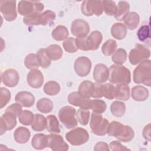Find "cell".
<instances>
[{"label": "cell", "mask_w": 151, "mask_h": 151, "mask_svg": "<svg viewBox=\"0 0 151 151\" xmlns=\"http://www.w3.org/2000/svg\"><path fill=\"white\" fill-rule=\"evenodd\" d=\"M48 147L54 151H66L68 150V144L63 137L58 134L51 133L47 135Z\"/></svg>", "instance_id": "obj_15"}, {"label": "cell", "mask_w": 151, "mask_h": 151, "mask_svg": "<svg viewBox=\"0 0 151 151\" xmlns=\"http://www.w3.org/2000/svg\"><path fill=\"white\" fill-rule=\"evenodd\" d=\"M25 66L29 70L37 69L40 67V61L37 54L31 53L28 54L24 60Z\"/></svg>", "instance_id": "obj_36"}, {"label": "cell", "mask_w": 151, "mask_h": 151, "mask_svg": "<svg viewBox=\"0 0 151 151\" xmlns=\"http://www.w3.org/2000/svg\"><path fill=\"white\" fill-rule=\"evenodd\" d=\"M22 111V106L18 103L12 104L11 105L8 106L5 110V111L11 113L15 115L17 117L18 116V115Z\"/></svg>", "instance_id": "obj_50"}, {"label": "cell", "mask_w": 151, "mask_h": 151, "mask_svg": "<svg viewBox=\"0 0 151 151\" xmlns=\"http://www.w3.org/2000/svg\"><path fill=\"white\" fill-rule=\"evenodd\" d=\"M76 109L70 106L63 107L58 111L60 121L67 129H73L77 126V120L76 118Z\"/></svg>", "instance_id": "obj_6"}, {"label": "cell", "mask_w": 151, "mask_h": 151, "mask_svg": "<svg viewBox=\"0 0 151 151\" xmlns=\"http://www.w3.org/2000/svg\"><path fill=\"white\" fill-rule=\"evenodd\" d=\"M63 46L64 50L68 53L76 52L78 48L77 47L76 39L73 37L67 38L63 43Z\"/></svg>", "instance_id": "obj_44"}, {"label": "cell", "mask_w": 151, "mask_h": 151, "mask_svg": "<svg viewBox=\"0 0 151 151\" xmlns=\"http://www.w3.org/2000/svg\"><path fill=\"white\" fill-rule=\"evenodd\" d=\"M151 61L146 60L141 62L133 71V79L136 84L151 86Z\"/></svg>", "instance_id": "obj_3"}, {"label": "cell", "mask_w": 151, "mask_h": 151, "mask_svg": "<svg viewBox=\"0 0 151 151\" xmlns=\"http://www.w3.org/2000/svg\"><path fill=\"white\" fill-rule=\"evenodd\" d=\"M109 77V69L103 64L99 63L96 65L93 71V78L98 83L106 82Z\"/></svg>", "instance_id": "obj_20"}, {"label": "cell", "mask_w": 151, "mask_h": 151, "mask_svg": "<svg viewBox=\"0 0 151 151\" xmlns=\"http://www.w3.org/2000/svg\"><path fill=\"white\" fill-rule=\"evenodd\" d=\"M114 86L111 83L104 84V97L109 100L114 99Z\"/></svg>", "instance_id": "obj_49"}, {"label": "cell", "mask_w": 151, "mask_h": 151, "mask_svg": "<svg viewBox=\"0 0 151 151\" xmlns=\"http://www.w3.org/2000/svg\"><path fill=\"white\" fill-rule=\"evenodd\" d=\"M74 68L75 72L78 76H87L90 72L91 68V62L87 57H79L75 60Z\"/></svg>", "instance_id": "obj_13"}, {"label": "cell", "mask_w": 151, "mask_h": 151, "mask_svg": "<svg viewBox=\"0 0 151 151\" xmlns=\"http://www.w3.org/2000/svg\"><path fill=\"white\" fill-rule=\"evenodd\" d=\"M142 134L143 137L148 140L150 141V124L149 123L146 126H145L143 132H142Z\"/></svg>", "instance_id": "obj_53"}, {"label": "cell", "mask_w": 151, "mask_h": 151, "mask_svg": "<svg viewBox=\"0 0 151 151\" xmlns=\"http://www.w3.org/2000/svg\"><path fill=\"white\" fill-rule=\"evenodd\" d=\"M126 28L130 30H133L138 26L140 22V17L135 12H132L123 20Z\"/></svg>", "instance_id": "obj_30"}, {"label": "cell", "mask_w": 151, "mask_h": 151, "mask_svg": "<svg viewBox=\"0 0 151 151\" xmlns=\"http://www.w3.org/2000/svg\"><path fill=\"white\" fill-rule=\"evenodd\" d=\"M68 101L70 104L78 106L80 109L84 110L90 109V99H86L81 96L78 92H72L69 94L68 96Z\"/></svg>", "instance_id": "obj_18"}, {"label": "cell", "mask_w": 151, "mask_h": 151, "mask_svg": "<svg viewBox=\"0 0 151 151\" xmlns=\"http://www.w3.org/2000/svg\"><path fill=\"white\" fill-rule=\"evenodd\" d=\"M110 31L112 37L119 40L124 39L127 34V28L126 26L120 22L114 23L111 26Z\"/></svg>", "instance_id": "obj_28"}, {"label": "cell", "mask_w": 151, "mask_h": 151, "mask_svg": "<svg viewBox=\"0 0 151 151\" xmlns=\"http://www.w3.org/2000/svg\"><path fill=\"white\" fill-rule=\"evenodd\" d=\"M103 11L109 16H114L117 12V5L113 1H102Z\"/></svg>", "instance_id": "obj_43"}, {"label": "cell", "mask_w": 151, "mask_h": 151, "mask_svg": "<svg viewBox=\"0 0 151 151\" xmlns=\"http://www.w3.org/2000/svg\"><path fill=\"white\" fill-rule=\"evenodd\" d=\"M116 41L114 40H107L101 47L102 53L106 56H109L112 55L117 48Z\"/></svg>", "instance_id": "obj_40"}, {"label": "cell", "mask_w": 151, "mask_h": 151, "mask_svg": "<svg viewBox=\"0 0 151 151\" xmlns=\"http://www.w3.org/2000/svg\"><path fill=\"white\" fill-rule=\"evenodd\" d=\"M31 145L32 147L37 150H41L45 149V147H47V135L42 133L35 134L31 140Z\"/></svg>", "instance_id": "obj_25"}, {"label": "cell", "mask_w": 151, "mask_h": 151, "mask_svg": "<svg viewBox=\"0 0 151 151\" xmlns=\"http://www.w3.org/2000/svg\"><path fill=\"white\" fill-rule=\"evenodd\" d=\"M43 90L47 95L55 96L60 92V86L55 81H49L44 86Z\"/></svg>", "instance_id": "obj_38"}, {"label": "cell", "mask_w": 151, "mask_h": 151, "mask_svg": "<svg viewBox=\"0 0 151 151\" xmlns=\"http://www.w3.org/2000/svg\"><path fill=\"white\" fill-rule=\"evenodd\" d=\"M109 80L112 84H129L131 81L130 70L122 65H111L109 68Z\"/></svg>", "instance_id": "obj_4"}, {"label": "cell", "mask_w": 151, "mask_h": 151, "mask_svg": "<svg viewBox=\"0 0 151 151\" xmlns=\"http://www.w3.org/2000/svg\"><path fill=\"white\" fill-rule=\"evenodd\" d=\"M1 80L5 86L8 87H14L19 83V73L17 70L12 68L6 70L2 74Z\"/></svg>", "instance_id": "obj_16"}, {"label": "cell", "mask_w": 151, "mask_h": 151, "mask_svg": "<svg viewBox=\"0 0 151 151\" xmlns=\"http://www.w3.org/2000/svg\"><path fill=\"white\" fill-rule=\"evenodd\" d=\"M47 124L46 129L51 133H60V124L57 117L54 115L50 114L46 117Z\"/></svg>", "instance_id": "obj_31"}, {"label": "cell", "mask_w": 151, "mask_h": 151, "mask_svg": "<svg viewBox=\"0 0 151 151\" xmlns=\"http://www.w3.org/2000/svg\"><path fill=\"white\" fill-rule=\"evenodd\" d=\"M94 88V83L88 80L83 81L79 86L78 93L84 98L90 99L92 97Z\"/></svg>", "instance_id": "obj_26"}, {"label": "cell", "mask_w": 151, "mask_h": 151, "mask_svg": "<svg viewBox=\"0 0 151 151\" xmlns=\"http://www.w3.org/2000/svg\"><path fill=\"white\" fill-rule=\"evenodd\" d=\"M111 114L116 117H122L126 112V105L123 102L119 101H113L110 106Z\"/></svg>", "instance_id": "obj_35"}, {"label": "cell", "mask_w": 151, "mask_h": 151, "mask_svg": "<svg viewBox=\"0 0 151 151\" xmlns=\"http://www.w3.org/2000/svg\"><path fill=\"white\" fill-rule=\"evenodd\" d=\"M90 111L88 110H84L80 109L77 110L76 113L77 120L83 126H86L90 120Z\"/></svg>", "instance_id": "obj_45"}, {"label": "cell", "mask_w": 151, "mask_h": 151, "mask_svg": "<svg viewBox=\"0 0 151 151\" xmlns=\"http://www.w3.org/2000/svg\"><path fill=\"white\" fill-rule=\"evenodd\" d=\"M31 133L29 130L25 127L20 126L16 129L14 133L15 140L19 144L26 143L29 139Z\"/></svg>", "instance_id": "obj_24"}, {"label": "cell", "mask_w": 151, "mask_h": 151, "mask_svg": "<svg viewBox=\"0 0 151 151\" xmlns=\"http://www.w3.org/2000/svg\"><path fill=\"white\" fill-rule=\"evenodd\" d=\"M44 8L42 3L39 1H21L18 5V11L24 17L35 13H41Z\"/></svg>", "instance_id": "obj_9"}, {"label": "cell", "mask_w": 151, "mask_h": 151, "mask_svg": "<svg viewBox=\"0 0 151 151\" xmlns=\"http://www.w3.org/2000/svg\"><path fill=\"white\" fill-rule=\"evenodd\" d=\"M11 94L10 91L5 87L0 88V108L2 109L10 101Z\"/></svg>", "instance_id": "obj_46"}, {"label": "cell", "mask_w": 151, "mask_h": 151, "mask_svg": "<svg viewBox=\"0 0 151 151\" xmlns=\"http://www.w3.org/2000/svg\"><path fill=\"white\" fill-rule=\"evenodd\" d=\"M150 55V50L145 45L137 44L132 49L129 54V60L132 65H137L141 62L148 60Z\"/></svg>", "instance_id": "obj_10"}, {"label": "cell", "mask_w": 151, "mask_h": 151, "mask_svg": "<svg viewBox=\"0 0 151 151\" xmlns=\"http://www.w3.org/2000/svg\"><path fill=\"white\" fill-rule=\"evenodd\" d=\"M46 118L42 114H36L34 115V119L31 124V128L36 132H41L46 128Z\"/></svg>", "instance_id": "obj_34"}, {"label": "cell", "mask_w": 151, "mask_h": 151, "mask_svg": "<svg viewBox=\"0 0 151 151\" xmlns=\"http://www.w3.org/2000/svg\"><path fill=\"white\" fill-rule=\"evenodd\" d=\"M94 150L96 151L99 150H106L109 151L110 150V148L109 147V145L103 142H99L97 143L94 147Z\"/></svg>", "instance_id": "obj_52"}, {"label": "cell", "mask_w": 151, "mask_h": 151, "mask_svg": "<svg viewBox=\"0 0 151 151\" xmlns=\"http://www.w3.org/2000/svg\"><path fill=\"white\" fill-rule=\"evenodd\" d=\"M15 100L22 107H30L32 106L35 103V97L30 92L22 91L16 94Z\"/></svg>", "instance_id": "obj_21"}, {"label": "cell", "mask_w": 151, "mask_h": 151, "mask_svg": "<svg viewBox=\"0 0 151 151\" xmlns=\"http://www.w3.org/2000/svg\"><path fill=\"white\" fill-rule=\"evenodd\" d=\"M149 92L148 90L142 86H136L132 89L131 95L132 99L137 101H143L149 97Z\"/></svg>", "instance_id": "obj_23"}, {"label": "cell", "mask_w": 151, "mask_h": 151, "mask_svg": "<svg viewBox=\"0 0 151 151\" xmlns=\"http://www.w3.org/2000/svg\"><path fill=\"white\" fill-rule=\"evenodd\" d=\"M37 55L40 61V67L44 68H46L50 66L51 64V60L48 57L45 48H40L37 51Z\"/></svg>", "instance_id": "obj_42"}, {"label": "cell", "mask_w": 151, "mask_h": 151, "mask_svg": "<svg viewBox=\"0 0 151 151\" xmlns=\"http://www.w3.org/2000/svg\"><path fill=\"white\" fill-rule=\"evenodd\" d=\"M27 81L28 85L34 88H40L44 83V76L38 69L31 70L27 74Z\"/></svg>", "instance_id": "obj_19"}, {"label": "cell", "mask_w": 151, "mask_h": 151, "mask_svg": "<svg viewBox=\"0 0 151 151\" xmlns=\"http://www.w3.org/2000/svg\"><path fill=\"white\" fill-rule=\"evenodd\" d=\"M127 52L123 48H118L111 55L112 61L117 65H122L127 60Z\"/></svg>", "instance_id": "obj_37"}, {"label": "cell", "mask_w": 151, "mask_h": 151, "mask_svg": "<svg viewBox=\"0 0 151 151\" xmlns=\"http://www.w3.org/2000/svg\"><path fill=\"white\" fill-rule=\"evenodd\" d=\"M0 11L5 19L12 21L17 17L16 1L14 0H2L0 1Z\"/></svg>", "instance_id": "obj_12"}, {"label": "cell", "mask_w": 151, "mask_h": 151, "mask_svg": "<svg viewBox=\"0 0 151 151\" xmlns=\"http://www.w3.org/2000/svg\"><path fill=\"white\" fill-rule=\"evenodd\" d=\"M103 40L101 33L99 31H93L89 35L76 38L77 47L83 51H93L99 48Z\"/></svg>", "instance_id": "obj_2"}, {"label": "cell", "mask_w": 151, "mask_h": 151, "mask_svg": "<svg viewBox=\"0 0 151 151\" xmlns=\"http://www.w3.org/2000/svg\"><path fill=\"white\" fill-rule=\"evenodd\" d=\"M18 117L21 124L25 126H29L32 124L34 119V115L31 111L25 110L19 113Z\"/></svg>", "instance_id": "obj_39"}, {"label": "cell", "mask_w": 151, "mask_h": 151, "mask_svg": "<svg viewBox=\"0 0 151 151\" xmlns=\"http://www.w3.org/2000/svg\"><path fill=\"white\" fill-rule=\"evenodd\" d=\"M139 40L142 42L146 41L150 38V28L147 25L141 26L137 32Z\"/></svg>", "instance_id": "obj_47"}, {"label": "cell", "mask_w": 151, "mask_h": 151, "mask_svg": "<svg viewBox=\"0 0 151 151\" xmlns=\"http://www.w3.org/2000/svg\"><path fill=\"white\" fill-rule=\"evenodd\" d=\"M130 5L126 1H119L117 6V12L114 15L116 20L123 21L129 14Z\"/></svg>", "instance_id": "obj_27"}, {"label": "cell", "mask_w": 151, "mask_h": 151, "mask_svg": "<svg viewBox=\"0 0 151 151\" xmlns=\"http://www.w3.org/2000/svg\"><path fill=\"white\" fill-rule=\"evenodd\" d=\"M65 138L71 145L80 146L88 140L89 134L86 129L82 127H77L67 133Z\"/></svg>", "instance_id": "obj_8"}, {"label": "cell", "mask_w": 151, "mask_h": 151, "mask_svg": "<svg viewBox=\"0 0 151 151\" xmlns=\"http://www.w3.org/2000/svg\"><path fill=\"white\" fill-rule=\"evenodd\" d=\"M107 108V105L102 100L94 99L91 100L90 109L92 110L93 113L101 114L104 113Z\"/></svg>", "instance_id": "obj_41"}, {"label": "cell", "mask_w": 151, "mask_h": 151, "mask_svg": "<svg viewBox=\"0 0 151 151\" xmlns=\"http://www.w3.org/2000/svg\"><path fill=\"white\" fill-rule=\"evenodd\" d=\"M109 124L108 120L101 114L92 113L90 118V126L91 132L98 136H104L107 133Z\"/></svg>", "instance_id": "obj_7"}, {"label": "cell", "mask_w": 151, "mask_h": 151, "mask_svg": "<svg viewBox=\"0 0 151 151\" xmlns=\"http://www.w3.org/2000/svg\"><path fill=\"white\" fill-rule=\"evenodd\" d=\"M55 17L54 12L46 10L43 12L35 13L24 17L22 21L27 25H47L52 23L55 20Z\"/></svg>", "instance_id": "obj_5"}, {"label": "cell", "mask_w": 151, "mask_h": 151, "mask_svg": "<svg viewBox=\"0 0 151 151\" xmlns=\"http://www.w3.org/2000/svg\"><path fill=\"white\" fill-rule=\"evenodd\" d=\"M81 9L82 13L86 16H100L103 12L102 1H84L81 4Z\"/></svg>", "instance_id": "obj_11"}, {"label": "cell", "mask_w": 151, "mask_h": 151, "mask_svg": "<svg viewBox=\"0 0 151 151\" xmlns=\"http://www.w3.org/2000/svg\"><path fill=\"white\" fill-rule=\"evenodd\" d=\"M130 87L127 84H119L114 87V98L123 101L128 100L130 98Z\"/></svg>", "instance_id": "obj_22"}, {"label": "cell", "mask_w": 151, "mask_h": 151, "mask_svg": "<svg viewBox=\"0 0 151 151\" xmlns=\"http://www.w3.org/2000/svg\"><path fill=\"white\" fill-rule=\"evenodd\" d=\"M16 118L17 116L15 115L5 111V113L1 117V135H2L6 130H11L15 127L17 125Z\"/></svg>", "instance_id": "obj_17"}, {"label": "cell", "mask_w": 151, "mask_h": 151, "mask_svg": "<svg viewBox=\"0 0 151 151\" xmlns=\"http://www.w3.org/2000/svg\"><path fill=\"white\" fill-rule=\"evenodd\" d=\"M90 28L88 22L81 19L74 20L71 26L72 34L77 38H81L87 36L90 32Z\"/></svg>", "instance_id": "obj_14"}, {"label": "cell", "mask_w": 151, "mask_h": 151, "mask_svg": "<svg viewBox=\"0 0 151 151\" xmlns=\"http://www.w3.org/2000/svg\"><path fill=\"white\" fill-rule=\"evenodd\" d=\"M107 133L109 136H113L124 143L130 142L134 136V130L130 126L123 124L117 121L109 123Z\"/></svg>", "instance_id": "obj_1"}, {"label": "cell", "mask_w": 151, "mask_h": 151, "mask_svg": "<svg viewBox=\"0 0 151 151\" xmlns=\"http://www.w3.org/2000/svg\"><path fill=\"white\" fill-rule=\"evenodd\" d=\"M104 97V84L101 83H94V88L92 97L94 99H100Z\"/></svg>", "instance_id": "obj_48"}, {"label": "cell", "mask_w": 151, "mask_h": 151, "mask_svg": "<svg viewBox=\"0 0 151 151\" xmlns=\"http://www.w3.org/2000/svg\"><path fill=\"white\" fill-rule=\"evenodd\" d=\"M37 110L42 113H50L53 109V103L47 98H42L38 100L36 104Z\"/></svg>", "instance_id": "obj_33"}, {"label": "cell", "mask_w": 151, "mask_h": 151, "mask_svg": "<svg viewBox=\"0 0 151 151\" xmlns=\"http://www.w3.org/2000/svg\"><path fill=\"white\" fill-rule=\"evenodd\" d=\"M109 148L111 150H130L129 149L122 145V143L118 141H112L109 144Z\"/></svg>", "instance_id": "obj_51"}, {"label": "cell", "mask_w": 151, "mask_h": 151, "mask_svg": "<svg viewBox=\"0 0 151 151\" xmlns=\"http://www.w3.org/2000/svg\"><path fill=\"white\" fill-rule=\"evenodd\" d=\"M68 35V31L67 27L64 25H58L51 32L52 37L57 41L66 40Z\"/></svg>", "instance_id": "obj_32"}, {"label": "cell", "mask_w": 151, "mask_h": 151, "mask_svg": "<svg viewBox=\"0 0 151 151\" xmlns=\"http://www.w3.org/2000/svg\"><path fill=\"white\" fill-rule=\"evenodd\" d=\"M45 49L47 54L51 60H58L60 59L63 56V50L61 48V47L58 45L51 44Z\"/></svg>", "instance_id": "obj_29"}]
</instances>
